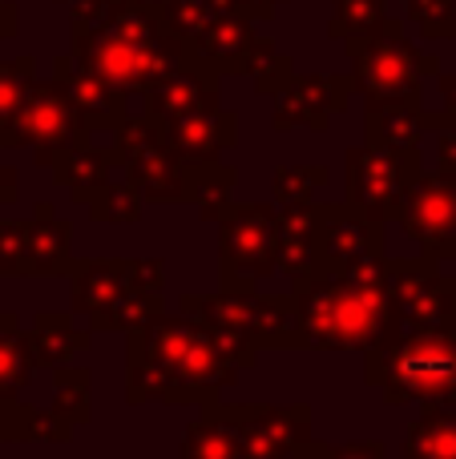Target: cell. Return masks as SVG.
Segmentation results:
<instances>
[{
    "mask_svg": "<svg viewBox=\"0 0 456 459\" xmlns=\"http://www.w3.org/2000/svg\"><path fill=\"white\" fill-rule=\"evenodd\" d=\"M347 61H352V81L364 105H420L425 97V81L441 77V61L433 53H420L408 40L404 21L388 16L380 29L364 32V37L347 40Z\"/></svg>",
    "mask_w": 456,
    "mask_h": 459,
    "instance_id": "1",
    "label": "cell"
},
{
    "mask_svg": "<svg viewBox=\"0 0 456 459\" xmlns=\"http://www.w3.org/2000/svg\"><path fill=\"white\" fill-rule=\"evenodd\" d=\"M89 137L93 134H89L85 117L77 113V105L48 77L29 89L13 129H8V137H4V150H32L37 166H53L65 150L89 142Z\"/></svg>",
    "mask_w": 456,
    "mask_h": 459,
    "instance_id": "2",
    "label": "cell"
},
{
    "mask_svg": "<svg viewBox=\"0 0 456 459\" xmlns=\"http://www.w3.org/2000/svg\"><path fill=\"white\" fill-rule=\"evenodd\" d=\"M118 158L126 178L142 190L145 202H186V178L190 166L182 153L174 150L166 126L153 117H129L126 126L113 134Z\"/></svg>",
    "mask_w": 456,
    "mask_h": 459,
    "instance_id": "3",
    "label": "cell"
},
{
    "mask_svg": "<svg viewBox=\"0 0 456 459\" xmlns=\"http://www.w3.org/2000/svg\"><path fill=\"white\" fill-rule=\"evenodd\" d=\"M69 56L81 61L85 69H93L97 77H105L110 85H118L121 93H145L162 77H170L190 53L134 45V40L113 37L110 29H97V32H69Z\"/></svg>",
    "mask_w": 456,
    "mask_h": 459,
    "instance_id": "4",
    "label": "cell"
},
{
    "mask_svg": "<svg viewBox=\"0 0 456 459\" xmlns=\"http://www.w3.org/2000/svg\"><path fill=\"white\" fill-rule=\"evenodd\" d=\"M347 174V198L352 206L368 210L372 218H392L400 198L408 194V186L425 174L420 153H392V150H376V145H352L344 161Z\"/></svg>",
    "mask_w": 456,
    "mask_h": 459,
    "instance_id": "5",
    "label": "cell"
},
{
    "mask_svg": "<svg viewBox=\"0 0 456 459\" xmlns=\"http://www.w3.org/2000/svg\"><path fill=\"white\" fill-rule=\"evenodd\" d=\"M392 218L428 258H452L456 254V174L441 166L425 169L408 186V194L400 198Z\"/></svg>",
    "mask_w": 456,
    "mask_h": 459,
    "instance_id": "6",
    "label": "cell"
},
{
    "mask_svg": "<svg viewBox=\"0 0 456 459\" xmlns=\"http://www.w3.org/2000/svg\"><path fill=\"white\" fill-rule=\"evenodd\" d=\"M275 214L267 202H231L223 226V274L234 286H247L275 270Z\"/></svg>",
    "mask_w": 456,
    "mask_h": 459,
    "instance_id": "7",
    "label": "cell"
},
{
    "mask_svg": "<svg viewBox=\"0 0 456 459\" xmlns=\"http://www.w3.org/2000/svg\"><path fill=\"white\" fill-rule=\"evenodd\" d=\"M355 93L352 73H299L279 97H275V129L287 134V129H331V117L347 109Z\"/></svg>",
    "mask_w": 456,
    "mask_h": 459,
    "instance_id": "8",
    "label": "cell"
},
{
    "mask_svg": "<svg viewBox=\"0 0 456 459\" xmlns=\"http://www.w3.org/2000/svg\"><path fill=\"white\" fill-rule=\"evenodd\" d=\"M384 250V226L368 210L352 202H323L320 206V266L355 270L376 262Z\"/></svg>",
    "mask_w": 456,
    "mask_h": 459,
    "instance_id": "9",
    "label": "cell"
},
{
    "mask_svg": "<svg viewBox=\"0 0 456 459\" xmlns=\"http://www.w3.org/2000/svg\"><path fill=\"white\" fill-rule=\"evenodd\" d=\"M218 85H223V73H215L198 53H190L170 77H162L158 85L142 93L145 117L170 126V121H182L190 113L218 109L223 105L218 101Z\"/></svg>",
    "mask_w": 456,
    "mask_h": 459,
    "instance_id": "10",
    "label": "cell"
},
{
    "mask_svg": "<svg viewBox=\"0 0 456 459\" xmlns=\"http://www.w3.org/2000/svg\"><path fill=\"white\" fill-rule=\"evenodd\" d=\"M53 81L69 93V101L77 105V113L85 117L89 134H118L129 121V101L118 85H110L105 77H97L93 69H85L73 56H57L53 61Z\"/></svg>",
    "mask_w": 456,
    "mask_h": 459,
    "instance_id": "11",
    "label": "cell"
},
{
    "mask_svg": "<svg viewBox=\"0 0 456 459\" xmlns=\"http://www.w3.org/2000/svg\"><path fill=\"white\" fill-rule=\"evenodd\" d=\"M392 379L404 395H436V391L456 383V342L444 334L425 331L412 334L408 342L396 347Z\"/></svg>",
    "mask_w": 456,
    "mask_h": 459,
    "instance_id": "12",
    "label": "cell"
},
{
    "mask_svg": "<svg viewBox=\"0 0 456 459\" xmlns=\"http://www.w3.org/2000/svg\"><path fill=\"white\" fill-rule=\"evenodd\" d=\"M452 126L449 113H428L425 105H404V101H388V105H364V145L376 150H392V153H420L428 129H444Z\"/></svg>",
    "mask_w": 456,
    "mask_h": 459,
    "instance_id": "13",
    "label": "cell"
},
{
    "mask_svg": "<svg viewBox=\"0 0 456 459\" xmlns=\"http://www.w3.org/2000/svg\"><path fill=\"white\" fill-rule=\"evenodd\" d=\"M174 150L182 153L186 166H210V161H226V153L239 145V113L218 105V109L190 113L182 121L166 126Z\"/></svg>",
    "mask_w": 456,
    "mask_h": 459,
    "instance_id": "14",
    "label": "cell"
},
{
    "mask_svg": "<svg viewBox=\"0 0 456 459\" xmlns=\"http://www.w3.org/2000/svg\"><path fill=\"white\" fill-rule=\"evenodd\" d=\"M275 266L295 282L320 270V206H279V214H275Z\"/></svg>",
    "mask_w": 456,
    "mask_h": 459,
    "instance_id": "15",
    "label": "cell"
},
{
    "mask_svg": "<svg viewBox=\"0 0 456 459\" xmlns=\"http://www.w3.org/2000/svg\"><path fill=\"white\" fill-rule=\"evenodd\" d=\"M259 37H263V32L255 29V21H247L242 13H223L206 32H202L194 53H198L215 73H223V77H247L250 61H255Z\"/></svg>",
    "mask_w": 456,
    "mask_h": 459,
    "instance_id": "16",
    "label": "cell"
},
{
    "mask_svg": "<svg viewBox=\"0 0 456 459\" xmlns=\"http://www.w3.org/2000/svg\"><path fill=\"white\" fill-rule=\"evenodd\" d=\"M113 166H121L118 145H113V142L110 145H97L93 137H89V142L65 150L48 169H53V182L69 190L73 202H85V206H89V202L97 198V190L110 182Z\"/></svg>",
    "mask_w": 456,
    "mask_h": 459,
    "instance_id": "17",
    "label": "cell"
},
{
    "mask_svg": "<svg viewBox=\"0 0 456 459\" xmlns=\"http://www.w3.org/2000/svg\"><path fill=\"white\" fill-rule=\"evenodd\" d=\"M69 246H73L69 222L57 218L53 202H40L29 222V266H24V274H61V270H69L73 266Z\"/></svg>",
    "mask_w": 456,
    "mask_h": 459,
    "instance_id": "18",
    "label": "cell"
},
{
    "mask_svg": "<svg viewBox=\"0 0 456 459\" xmlns=\"http://www.w3.org/2000/svg\"><path fill=\"white\" fill-rule=\"evenodd\" d=\"M234 182H239V169H234L231 161L190 166V178H186V202H194L202 218H223L226 206L234 202Z\"/></svg>",
    "mask_w": 456,
    "mask_h": 459,
    "instance_id": "19",
    "label": "cell"
},
{
    "mask_svg": "<svg viewBox=\"0 0 456 459\" xmlns=\"http://www.w3.org/2000/svg\"><path fill=\"white\" fill-rule=\"evenodd\" d=\"M388 21V0H331L328 16V37L347 45L352 37L380 29Z\"/></svg>",
    "mask_w": 456,
    "mask_h": 459,
    "instance_id": "20",
    "label": "cell"
},
{
    "mask_svg": "<svg viewBox=\"0 0 456 459\" xmlns=\"http://www.w3.org/2000/svg\"><path fill=\"white\" fill-rule=\"evenodd\" d=\"M37 85V61L32 56H16V61H0V150L13 129L16 113H21L29 89Z\"/></svg>",
    "mask_w": 456,
    "mask_h": 459,
    "instance_id": "21",
    "label": "cell"
},
{
    "mask_svg": "<svg viewBox=\"0 0 456 459\" xmlns=\"http://www.w3.org/2000/svg\"><path fill=\"white\" fill-rule=\"evenodd\" d=\"M328 186V166H279L271 178L275 206H320V190Z\"/></svg>",
    "mask_w": 456,
    "mask_h": 459,
    "instance_id": "22",
    "label": "cell"
},
{
    "mask_svg": "<svg viewBox=\"0 0 456 459\" xmlns=\"http://www.w3.org/2000/svg\"><path fill=\"white\" fill-rule=\"evenodd\" d=\"M162 13H166V24L186 45H198L202 32L223 13H234V8L226 4V0H162Z\"/></svg>",
    "mask_w": 456,
    "mask_h": 459,
    "instance_id": "23",
    "label": "cell"
},
{
    "mask_svg": "<svg viewBox=\"0 0 456 459\" xmlns=\"http://www.w3.org/2000/svg\"><path fill=\"white\" fill-rule=\"evenodd\" d=\"M250 81H255L259 93L267 97H279L291 81L299 77L295 73V56H287L271 37H259V48H255V61H250Z\"/></svg>",
    "mask_w": 456,
    "mask_h": 459,
    "instance_id": "24",
    "label": "cell"
},
{
    "mask_svg": "<svg viewBox=\"0 0 456 459\" xmlns=\"http://www.w3.org/2000/svg\"><path fill=\"white\" fill-rule=\"evenodd\" d=\"M145 198L142 190H137L129 178H121V182H105L101 190H97V198L89 202V210H93L97 222H113V226H126V222H137V214H142Z\"/></svg>",
    "mask_w": 456,
    "mask_h": 459,
    "instance_id": "25",
    "label": "cell"
},
{
    "mask_svg": "<svg viewBox=\"0 0 456 459\" xmlns=\"http://www.w3.org/2000/svg\"><path fill=\"white\" fill-rule=\"evenodd\" d=\"M408 24L425 40H456V0H404Z\"/></svg>",
    "mask_w": 456,
    "mask_h": 459,
    "instance_id": "26",
    "label": "cell"
},
{
    "mask_svg": "<svg viewBox=\"0 0 456 459\" xmlns=\"http://www.w3.org/2000/svg\"><path fill=\"white\" fill-rule=\"evenodd\" d=\"M29 266V222H0V274H24Z\"/></svg>",
    "mask_w": 456,
    "mask_h": 459,
    "instance_id": "27",
    "label": "cell"
},
{
    "mask_svg": "<svg viewBox=\"0 0 456 459\" xmlns=\"http://www.w3.org/2000/svg\"><path fill=\"white\" fill-rule=\"evenodd\" d=\"M16 32H21V8H16V0H0V45L13 40Z\"/></svg>",
    "mask_w": 456,
    "mask_h": 459,
    "instance_id": "28",
    "label": "cell"
},
{
    "mask_svg": "<svg viewBox=\"0 0 456 459\" xmlns=\"http://www.w3.org/2000/svg\"><path fill=\"white\" fill-rule=\"evenodd\" d=\"M16 194H21V174H16V166L0 161V206L16 202Z\"/></svg>",
    "mask_w": 456,
    "mask_h": 459,
    "instance_id": "29",
    "label": "cell"
},
{
    "mask_svg": "<svg viewBox=\"0 0 456 459\" xmlns=\"http://www.w3.org/2000/svg\"><path fill=\"white\" fill-rule=\"evenodd\" d=\"M226 4H231V8H234V13H242V8H247V4H250V0H226Z\"/></svg>",
    "mask_w": 456,
    "mask_h": 459,
    "instance_id": "30",
    "label": "cell"
},
{
    "mask_svg": "<svg viewBox=\"0 0 456 459\" xmlns=\"http://www.w3.org/2000/svg\"><path fill=\"white\" fill-rule=\"evenodd\" d=\"M61 4H73V0H61Z\"/></svg>",
    "mask_w": 456,
    "mask_h": 459,
    "instance_id": "31",
    "label": "cell"
}]
</instances>
